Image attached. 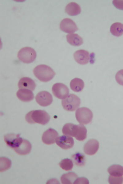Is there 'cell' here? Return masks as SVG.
<instances>
[{
  "mask_svg": "<svg viewBox=\"0 0 123 184\" xmlns=\"http://www.w3.org/2000/svg\"><path fill=\"white\" fill-rule=\"evenodd\" d=\"M87 132L86 128L82 125H76L71 123L66 124L62 129L64 135L74 137L79 141H83L86 138Z\"/></svg>",
  "mask_w": 123,
  "mask_h": 184,
  "instance_id": "cell-1",
  "label": "cell"
},
{
  "mask_svg": "<svg viewBox=\"0 0 123 184\" xmlns=\"http://www.w3.org/2000/svg\"><path fill=\"white\" fill-rule=\"evenodd\" d=\"M50 117L45 111L33 110L29 112L25 116V120L30 124L38 123L44 125L50 121Z\"/></svg>",
  "mask_w": 123,
  "mask_h": 184,
  "instance_id": "cell-2",
  "label": "cell"
},
{
  "mask_svg": "<svg viewBox=\"0 0 123 184\" xmlns=\"http://www.w3.org/2000/svg\"><path fill=\"white\" fill-rule=\"evenodd\" d=\"M35 76L40 81L47 82L51 80L55 75V72L50 67L45 64L36 66L33 69Z\"/></svg>",
  "mask_w": 123,
  "mask_h": 184,
  "instance_id": "cell-3",
  "label": "cell"
},
{
  "mask_svg": "<svg viewBox=\"0 0 123 184\" xmlns=\"http://www.w3.org/2000/svg\"><path fill=\"white\" fill-rule=\"evenodd\" d=\"M36 52L33 48L26 47L21 48L18 53V57L23 63H30L33 62L36 57Z\"/></svg>",
  "mask_w": 123,
  "mask_h": 184,
  "instance_id": "cell-4",
  "label": "cell"
},
{
  "mask_svg": "<svg viewBox=\"0 0 123 184\" xmlns=\"http://www.w3.org/2000/svg\"><path fill=\"white\" fill-rule=\"evenodd\" d=\"M80 104V98L74 94H69L62 101L63 108L67 111H74L79 107Z\"/></svg>",
  "mask_w": 123,
  "mask_h": 184,
  "instance_id": "cell-5",
  "label": "cell"
},
{
  "mask_svg": "<svg viewBox=\"0 0 123 184\" xmlns=\"http://www.w3.org/2000/svg\"><path fill=\"white\" fill-rule=\"evenodd\" d=\"M75 117L79 123L81 125H86L92 121L93 114L89 109L83 107L78 108L76 110Z\"/></svg>",
  "mask_w": 123,
  "mask_h": 184,
  "instance_id": "cell-6",
  "label": "cell"
},
{
  "mask_svg": "<svg viewBox=\"0 0 123 184\" xmlns=\"http://www.w3.org/2000/svg\"><path fill=\"white\" fill-rule=\"evenodd\" d=\"M52 91L55 96L61 99L66 98L69 93L67 86L61 83L54 84L52 86Z\"/></svg>",
  "mask_w": 123,
  "mask_h": 184,
  "instance_id": "cell-7",
  "label": "cell"
},
{
  "mask_svg": "<svg viewBox=\"0 0 123 184\" xmlns=\"http://www.w3.org/2000/svg\"><path fill=\"white\" fill-rule=\"evenodd\" d=\"M37 102L42 106L45 107L50 105L53 101L51 94L49 92L43 91L38 93L35 97Z\"/></svg>",
  "mask_w": 123,
  "mask_h": 184,
  "instance_id": "cell-8",
  "label": "cell"
},
{
  "mask_svg": "<svg viewBox=\"0 0 123 184\" xmlns=\"http://www.w3.org/2000/svg\"><path fill=\"white\" fill-rule=\"evenodd\" d=\"M4 138L7 145L13 149L18 147L23 140L19 134H7L4 136Z\"/></svg>",
  "mask_w": 123,
  "mask_h": 184,
  "instance_id": "cell-9",
  "label": "cell"
},
{
  "mask_svg": "<svg viewBox=\"0 0 123 184\" xmlns=\"http://www.w3.org/2000/svg\"><path fill=\"white\" fill-rule=\"evenodd\" d=\"M61 30L67 33H74L78 30V28L75 22L69 18L63 19L60 23Z\"/></svg>",
  "mask_w": 123,
  "mask_h": 184,
  "instance_id": "cell-10",
  "label": "cell"
},
{
  "mask_svg": "<svg viewBox=\"0 0 123 184\" xmlns=\"http://www.w3.org/2000/svg\"><path fill=\"white\" fill-rule=\"evenodd\" d=\"M55 142L58 146L64 149L71 148L74 144L73 138L65 135L58 137L56 139Z\"/></svg>",
  "mask_w": 123,
  "mask_h": 184,
  "instance_id": "cell-11",
  "label": "cell"
},
{
  "mask_svg": "<svg viewBox=\"0 0 123 184\" xmlns=\"http://www.w3.org/2000/svg\"><path fill=\"white\" fill-rule=\"evenodd\" d=\"M58 136V132L55 130L50 128L43 134L42 140L43 142L47 145H51L55 143L56 138Z\"/></svg>",
  "mask_w": 123,
  "mask_h": 184,
  "instance_id": "cell-12",
  "label": "cell"
},
{
  "mask_svg": "<svg viewBox=\"0 0 123 184\" xmlns=\"http://www.w3.org/2000/svg\"><path fill=\"white\" fill-rule=\"evenodd\" d=\"M73 57L75 61L81 65L87 64L90 59L89 52L83 49L76 51L73 54Z\"/></svg>",
  "mask_w": 123,
  "mask_h": 184,
  "instance_id": "cell-13",
  "label": "cell"
},
{
  "mask_svg": "<svg viewBox=\"0 0 123 184\" xmlns=\"http://www.w3.org/2000/svg\"><path fill=\"white\" fill-rule=\"evenodd\" d=\"M99 148V143L95 139H92L88 140L85 144L83 150L85 153L89 155L95 154Z\"/></svg>",
  "mask_w": 123,
  "mask_h": 184,
  "instance_id": "cell-14",
  "label": "cell"
},
{
  "mask_svg": "<svg viewBox=\"0 0 123 184\" xmlns=\"http://www.w3.org/2000/svg\"><path fill=\"white\" fill-rule=\"evenodd\" d=\"M31 148L32 146L30 142L26 140L23 139L21 143L19 146L14 150L19 155H25L30 153Z\"/></svg>",
  "mask_w": 123,
  "mask_h": 184,
  "instance_id": "cell-15",
  "label": "cell"
},
{
  "mask_svg": "<svg viewBox=\"0 0 123 184\" xmlns=\"http://www.w3.org/2000/svg\"><path fill=\"white\" fill-rule=\"evenodd\" d=\"M18 86L19 89H25L34 91L36 87L34 81L28 77H23L19 80Z\"/></svg>",
  "mask_w": 123,
  "mask_h": 184,
  "instance_id": "cell-16",
  "label": "cell"
},
{
  "mask_svg": "<svg viewBox=\"0 0 123 184\" xmlns=\"http://www.w3.org/2000/svg\"><path fill=\"white\" fill-rule=\"evenodd\" d=\"M18 98L23 102H29L34 98V95L32 91L25 89H20L17 92Z\"/></svg>",
  "mask_w": 123,
  "mask_h": 184,
  "instance_id": "cell-17",
  "label": "cell"
},
{
  "mask_svg": "<svg viewBox=\"0 0 123 184\" xmlns=\"http://www.w3.org/2000/svg\"><path fill=\"white\" fill-rule=\"evenodd\" d=\"M65 10V12L69 15L74 16L80 14L81 9L80 6L77 3L72 2L66 5Z\"/></svg>",
  "mask_w": 123,
  "mask_h": 184,
  "instance_id": "cell-18",
  "label": "cell"
},
{
  "mask_svg": "<svg viewBox=\"0 0 123 184\" xmlns=\"http://www.w3.org/2000/svg\"><path fill=\"white\" fill-rule=\"evenodd\" d=\"M66 38L67 42L73 46H79L83 43L82 38L77 34H68L66 35Z\"/></svg>",
  "mask_w": 123,
  "mask_h": 184,
  "instance_id": "cell-19",
  "label": "cell"
},
{
  "mask_svg": "<svg viewBox=\"0 0 123 184\" xmlns=\"http://www.w3.org/2000/svg\"><path fill=\"white\" fill-rule=\"evenodd\" d=\"M71 89L75 92H80L82 91L84 87V83L81 79L75 78L72 79L70 83Z\"/></svg>",
  "mask_w": 123,
  "mask_h": 184,
  "instance_id": "cell-20",
  "label": "cell"
},
{
  "mask_svg": "<svg viewBox=\"0 0 123 184\" xmlns=\"http://www.w3.org/2000/svg\"><path fill=\"white\" fill-rule=\"evenodd\" d=\"M77 177V175L75 173L70 172L63 174L60 179L62 184H73Z\"/></svg>",
  "mask_w": 123,
  "mask_h": 184,
  "instance_id": "cell-21",
  "label": "cell"
},
{
  "mask_svg": "<svg viewBox=\"0 0 123 184\" xmlns=\"http://www.w3.org/2000/svg\"><path fill=\"white\" fill-rule=\"evenodd\" d=\"M110 31L115 36H121L123 34V24L119 22L113 23L110 27Z\"/></svg>",
  "mask_w": 123,
  "mask_h": 184,
  "instance_id": "cell-22",
  "label": "cell"
},
{
  "mask_svg": "<svg viewBox=\"0 0 123 184\" xmlns=\"http://www.w3.org/2000/svg\"><path fill=\"white\" fill-rule=\"evenodd\" d=\"M108 171L110 175L121 176L123 175V167L119 165H113L109 167Z\"/></svg>",
  "mask_w": 123,
  "mask_h": 184,
  "instance_id": "cell-23",
  "label": "cell"
},
{
  "mask_svg": "<svg viewBox=\"0 0 123 184\" xmlns=\"http://www.w3.org/2000/svg\"><path fill=\"white\" fill-rule=\"evenodd\" d=\"M72 158L74 162L77 166H83L85 163V158L83 154L80 153H76L73 155Z\"/></svg>",
  "mask_w": 123,
  "mask_h": 184,
  "instance_id": "cell-24",
  "label": "cell"
},
{
  "mask_svg": "<svg viewBox=\"0 0 123 184\" xmlns=\"http://www.w3.org/2000/svg\"><path fill=\"white\" fill-rule=\"evenodd\" d=\"M59 166L63 170L65 171H71L73 167L72 160L69 159H65L59 163Z\"/></svg>",
  "mask_w": 123,
  "mask_h": 184,
  "instance_id": "cell-25",
  "label": "cell"
},
{
  "mask_svg": "<svg viewBox=\"0 0 123 184\" xmlns=\"http://www.w3.org/2000/svg\"><path fill=\"white\" fill-rule=\"evenodd\" d=\"M1 172H3L9 169L11 166V161L8 159L4 157L0 158Z\"/></svg>",
  "mask_w": 123,
  "mask_h": 184,
  "instance_id": "cell-26",
  "label": "cell"
},
{
  "mask_svg": "<svg viewBox=\"0 0 123 184\" xmlns=\"http://www.w3.org/2000/svg\"><path fill=\"white\" fill-rule=\"evenodd\" d=\"M109 182L111 184H121L123 183L122 176H117L110 175L109 178Z\"/></svg>",
  "mask_w": 123,
  "mask_h": 184,
  "instance_id": "cell-27",
  "label": "cell"
},
{
  "mask_svg": "<svg viewBox=\"0 0 123 184\" xmlns=\"http://www.w3.org/2000/svg\"><path fill=\"white\" fill-rule=\"evenodd\" d=\"M117 82L120 85L123 86V69L118 71L115 75Z\"/></svg>",
  "mask_w": 123,
  "mask_h": 184,
  "instance_id": "cell-28",
  "label": "cell"
},
{
  "mask_svg": "<svg viewBox=\"0 0 123 184\" xmlns=\"http://www.w3.org/2000/svg\"><path fill=\"white\" fill-rule=\"evenodd\" d=\"M113 3L117 9L123 10V0H113Z\"/></svg>",
  "mask_w": 123,
  "mask_h": 184,
  "instance_id": "cell-29",
  "label": "cell"
},
{
  "mask_svg": "<svg viewBox=\"0 0 123 184\" xmlns=\"http://www.w3.org/2000/svg\"><path fill=\"white\" fill-rule=\"evenodd\" d=\"M88 180L84 177L77 178L74 182L73 184H89Z\"/></svg>",
  "mask_w": 123,
  "mask_h": 184,
  "instance_id": "cell-30",
  "label": "cell"
}]
</instances>
